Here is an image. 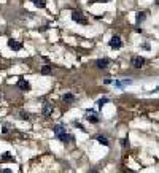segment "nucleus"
Returning a JSON list of instances; mask_svg holds the SVG:
<instances>
[{"label":"nucleus","instance_id":"1","mask_svg":"<svg viewBox=\"0 0 159 173\" xmlns=\"http://www.w3.org/2000/svg\"><path fill=\"white\" fill-rule=\"evenodd\" d=\"M72 19H73L75 22H78V24H83V26L87 24L86 16H84L83 13L80 11V10H73V11H72Z\"/></svg>","mask_w":159,"mask_h":173},{"label":"nucleus","instance_id":"2","mask_svg":"<svg viewBox=\"0 0 159 173\" xmlns=\"http://www.w3.org/2000/svg\"><path fill=\"white\" fill-rule=\"evenodd\" d=\"M110 46H111V48H115V49H119L121 46H123V40H121L118 35H113V37H111V40H110Z\"/></svg>","mask_w":159,"mask_h":173},{"label":"nucleus","instance_id":"3","mask_svg":"<svg viewBox=\"0 0 159 173\" xmlns=\"http://www.w3.org/2000/svg\"><path fill=\"white\" fill-rule=\"evenodd\" d=\"M86 119L87 121H91V122H97L99 121V116H97V113L94 110H87V113H86Z\"/></svg>","mask_w":159,"mask_h":173},{"label":"nucleus","instance_id":"4","mask_svg":"<svg viewBox=\"0 0 159 173\" xmlns=\"http://www.w3.org/2000/svg\"><path fill=\"white\" fill-rule=\"evenodd\" d=\"M8 46H10V49H13V51H19L22 48V43L16 42V40H8Z\"/></svg>","mask_w":159,"mask_h":173},{"label":"nucleus","instance_id":"5","mask_svg":"<svg viewBox=\"0 0 159 173\" xmlns=\"http://www.w3.org/2000/svg\"><path fill=\"white\" fill-rule=\"evenodd\" d=\"M53 105L49 103V102H45V103H43V114H45V116H51L53 114Z\"/></svg>","mask_w":159,"mask_h":173},{"label":"nucleus","instance_id":"6","mask_svg":"<svg viewBox=\"0 0 159 173\" xmlns=\"http://www.w3.org/2000/svg\"><path fill=\"white\" fill-rule=\"evenodd\" d=\"M132 65L135 69H142V67L145 65V59L143 57H134L132 59Z\"/></svg>","mask_w":159,"mask_h":173},{"label":"nucleus","instance_id":"7","mask_svg":"<svg viewBox=\"0 0 159 173\" xmlns=\"http://www.w3.org/2000/svg\"><path fill=\"white\" fill-rule=\"evenodd\" d=\"M18 86H19V89L21 91H30V84H29V81H26V80H19V83H18Z\"/></svg>","mask_w":159,"mask_h":173},{"label":"nucleus","instance_id":"8","mask_svg":"<svg viewBox=\"0 0 159 173\" xmlns=\"http://www.w3.org/2000/svg\"><path fill=\"white\" fill-rule=\"evenodd\" d=\"M73 100H75V95H73L72 92H67V94H64V95H62V102H64V103H72Z\"/></svg>","mask_w":159,"mask_h":173},{"label":"nucleus","instance_id":"9","mask_svg":"<svg viewBox=\"0 0 159 173\" xmlns=\"http://www.w3.org/2000/svg\"><path fill=\"white\" fill-rule=\"evenodd\" d=\"M59 140L62 141V143H70V141H73V135L64 134V135H60V137H59Z\"/></svg>","mask_w":159,"mask_h":173},{"label":"nucleus","instance_id":"10","mask_svg":"<svg viewBox=\"0 0 159 173\" xmlns=\"http://www.w3.org/2000/svg\"><path fill=\"white\" fill-rule=\"evenodd\" d=\"M54 134H56L57 137H60V135H64V134H65V127H64L62 124L56 125V127H54Z\"/></svg>","mask_w":159,"mask_h":173},{"label":"nucleus","instance_id":"11","mask_svg":"<svg viewBox=\"0 0 159 173\" xmlns=\"http://www.w3.org/2000/svg\"><path fill=\"white\" fill-rule=\"evenodd\" d=\"M97 67H99V69H107L108 67V59H99L97 60Z\"/></svg>","mask_w":159,"mask_h":173},{"label":"nucleus","instance_id":"12","mask_svg":"<svg viewBox=\"0 0 159 173\" xmlns=\"http://www.w3.org/2000/svg\"><path fill=\"white\" fill-rule=\"evenodd\" d=\"M30 2L35 6H38V8H45L46 6V0H30Z\"/></svg>","mask_w":159,"mask_h":173},{"label":"nucleus","instance_id":"13","mask_svg":"<svg viewBox=\"0 0 159 173\" xmlns=\"http://www.w3.org/2000/svg\"><path fill=\"white\" fill-rule=\"evenodd\" d=\"M145 16H147V15H145V13H142V11H138V13H137V16H135V19H137V24H140V22L143 21Z\"/></svg>","mask_w":159,"mask_h":173},{"label":"nucleus","instance_id":"14","mask_svg":"<svg viewBox=\"0 0 159 173\" xmlns=\"http://www.w3.org/2000/svg\"><path fill=\"white\" fill-rule=\"evenodd\" d=\"M97 141H99V143H102V145H105V146H107V145H108V140H107V138L105 137H102V135H97Z\"/></svg>","mask_w":159,"mask_h":173},{"label":"nucleus","instance_id":"15","mask_svg":"<svg viewBox=\"0 0 159 173\" xmlns=\"http://www.w3.org/2000/svg\"><path fill=\"white\" fill-rule=\"evenodd\" d=\"M42 73H43V75H49V73H51V67L45 65V67L42 69Z\"/></svg>","mask_w":159,"mask_h":173},{"label":"nucleus","instance_id":"16","mask_svg":"<svg viewBox=\"0 0 159 173\" xmlns=\"http://www.w3.org/2000/svg\"><path fill=\"white\" fill-rule=\"evenodd\" d=\"M107 102H108V99H107V97H102V99L99 100V107H103V105H105Z\"/></svg>","mask_w":159,"mask_h":173},{"label":"nucleus","instance_id":"17","mask_svg":"<svg viewBox=\"0 0 159 173\" xmlns=\"http://www.w3.org/2000/svg\"><path fill=\"white\" fill-rule=\"evenodd\" d=\"M19 118H21V119H27V118H29V114H27V113H22V111H21V113H19Z\"/></svg>","mask_w":159,"mask_h":173},{"label":"nucleus","instance_id":"18","mask_svg":"<svg viewBox=\"0 0 159 173\" xmlns=\"http://www.w3.org/2000/svg\"><path fill=\"white\" fill-rule=\"evenodd\" d=\"M121 145H123L124 148H127V146H129V141H127L126 138H124V140H121Z\"/></svg>","mask_w":159,"mask_h":173},{"label":"nucleus","instance_id":"19","mask_svg":"<svg viewBox=\"0 0 159 173\" xmlns=\"http://www.w3.org/2000/svg\"><path fill=\"white\" fill-rule=\"evenodd\" d=\"M143 49H145V51H150V45H148V43H145V45H143Z\"/></svg>","mask_w":159,"mask_h":173},{"label":"nucleus","instance_id":"20","mask_svg":"<svg viewBox=\"0 0 159 173\" xmlns=\"http://www.w3.org/2000/svg\"><path fill=\"white\" fill-rule=\"evenodd\" d=\"M2 173H11V172H10V170H6V168H5V170H2Z\"/></svg>","mask_w":159,"mask_h":173},{"label":"nucleus","instance_id":"21","mask_svg":"<svg viewBox=\"0 0 159 173\" xmlns=\"http://www.w3.org/2000/svg\"><path fill=\"white\" fill-rule=\"evenodd\" d=\"M94 2H110V0H94Z\"/></svg>","mask_w":159,"mask_h":173},{"label":"nucleus","instance_id":"22","mask_svg":"<svg viewBox=\"0 0 159 173\" xmlns=\"http://www.w3.org/2000/svg\"><path fill=\"white\" fill-rule=\"evenodd\" d=\"M91 173H97V172H96V170H92V172H91Z\"/></svg>","mask_w":159,"mask_h":173}]
</instances>
